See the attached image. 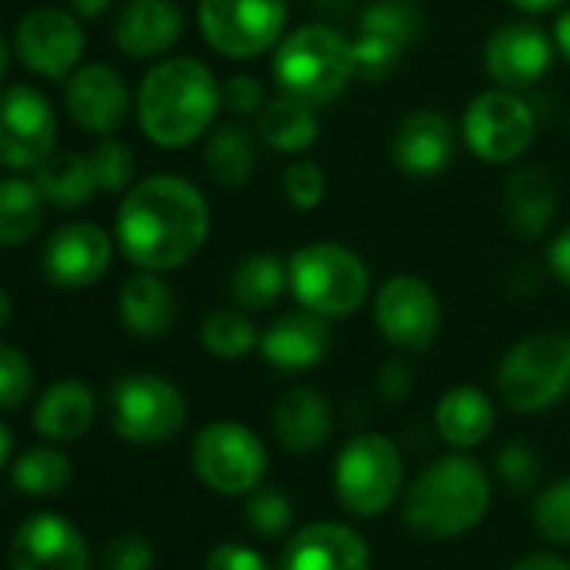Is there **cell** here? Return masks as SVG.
Instances as JSON below:
<instances>
[{
	"instance_id": "cell-1",
	"label": "cell",
	"mask_w": 570,
	"mask_h": 570,
	"mask_svg": "<svg viewBox=\"0 0 570 570\" xmlns=\"http://www.w3.org/2000/svg\"><path fill=\"white\" fill-rule=\"evenodd\" d=\"M210 230V210L204 194L177 177L157 174L134 184L120 207L114 237L124 257L140 271H177L197 257Z\"/></svg>"
},
{
	"instance_id": "cell-2",
	"label": "cell",
	"mask_w": 570,
	"mask_h": 570,
	"mask_svg": "<svg viewBox=\"0 0 570 570\" xmlns=\"http://www.w3.org/2000/svg\"><path fill=\"white\" fill-rule=\"evenodd\" d=\"M220 104V83L204 60L167 57L154 63L140 80L137 124L150 144L180 150L210 130Z\"/></svg>"
},
{
	"instance_id": "cell-3",
	"label": "cell",
	"mask_w": 570,
	"mask_h": 570,
	"mask_svg": "<svg viewBox=\"0 0 570 570\" xmlns=\"http://www.w3.org/2000/svg\"><path fill=\"white\" fill-rule=\"evenodd\" d=\"M491 508V481L478 461L451 454L428 464L404 494V521L421 538H461Z\"/></svg>"
},
{
	"instance_id": "cell-4",
	"label": "cell",
	"mask_w": 570,
	"mask_h": 570,
	"mask_svg": "<svg viewBox=\"0 0 570 570\" xmlns=\"http://www.w3.org/2000/svg\"><path fill=\"white\" fill-rule=\"evenodd\" d=\"M271 73L287 97L311 107L334 104L354 77L351 43L334 27L304 23L277 43Z\"/></svg>"
},
{
	"instance_id": "cell-5",
	"label": "cell",
	"mask_w": 570,
	"mask_h": 570,
	"mask_svg": "<svg viewBox=\"0 0 570 570\" xmlns=\"http://www.w3.org/2000/svg\"><path fill=\"white\" fill-rule=\"evenodd\" d=\"M287 267L294 297L304 311H314L321 317H347L361 311L371 294L367 264L354 250L331 240L297 247Z\"/></svg>"
},
{
	"instance_id": "cell-6",
	"label": "cell",
	"mask_w": 570,
	"mask_h": 570,
	"mask_svg": "<svg viewBox=\"0 0 570 570\" xmlns=\"http://www.w3.org/2000/svg\"><path fill=\"white\" fill-rule=\"evenodd\" d=\"M498 391L518 414L558 404L570 391V337L534 334L518 341L498 367Z\"/></svg>"
},
{
	"instance_id": "cell-7",
	"label": "cell",
	"mask_w": 570,
	"mask_h": 570,
	"mask_svg": "<svg viewBox=\"0 0 570 570\" xmlns=\"http://www.w3.org/2000/svg\"><path fill=\"white\" fill-rule=\"evenodd\" d=\"M110 428L130 444H167L187 424V397L160 374H127L107 397Z\"/></svg>"
},
{
	"instance_id": "cell-8",
	"label": "cell",
	"mask_w": 570,
	"mask_h": 570,
	"mask_svg": "<svg viewBox=\"0 0 570 570\" xmlns=\"http://www.w3.org/2000/svg\"><path fill=\"white\" fill-rule=\"evenodd\" d=\"M401 481H404L401 451L384 434H357L337 454V468H334L337 501L354 518L384 514L397 501Z\"/></svg>"
},
{
	"instance_id": "cell-9",
	"label": "cell",
	"mask_w": 570,
	"mask_h": 570,
	"mask_svg": "<svg viewBox=\"0 0 570 570\" xmlns=\"http://www.w3.org/2000/svg\"><path fill=\"white\" fill-rule=\"evenodd\" d=\"M197 27L217 53L254 60L284 40L287 0H200Z\"/></svg>"
},
{
	"instance_id": "cell-10",
	"label": "cell",
	"mask_w": 570,
	"mask_h": 570,
	"mask_svg": "<svg viewBox=\"0 0 570 570\" xmlns=\"http://www.w3.org/2000/svg\"><path fill=\"white\" fill-rule=\"evenodd\" d=\"M190 461L197 478L217 494H254L267 474V448L264 441L234 421L207 424L190 448Z\"/></svg>"
},
{
	"instance_id": "cell-11",
	"label": "cell",
	"mask_w": 570,
	"mask_h": 570,
	"mask_svg": "<svg viewBox=\"0 0 570 570\" xmlns=\"http://www.w3.org/2000/svg\"><path fill=\"white\" fill-rule=\"evenodd\" d=\"M461 134L471 154L481 157L484 164H511L531 150L538 137V124H534L531 107L514 90L498 87V90L478 94L468 104Z\"/></svg>"
},
{
	"instance_id": "cell-12",
	"label": "cell",
	"mask_w": 570,
	"mask_h": 570,
	"mask_svg": "<svg viewBox=\"0 0 570 570\" xmlns=\"http://www.w3.org/2000/svg\"><path fill=\"white\" fill-rule=\"evenodd\" d=\"M87 37L73 10L37 7L27 10L13 27V53L17 60L47 80H67L83 57Z\"/></svg>"
},
{
	"instance_id": "cell-13",
	"label": "cell",
	"mask_w": 570,
	"mask_h": 570,
	"mask_svg": "<svg viewBox=\"0 0 570 570\" xmlns=\"http://www.w3.org/2000/svg\"><path fill=\"white\" fill-rule=\"evenodd\" d=\"M57 144V114L30 83H10L0 100V160L7 170H37Z\"/></svg>"
},
{
	"instance_id": "cell-14",
	"label": "cell",
	"mask_w": 570,
	"mask_h": 570,
	"mask_svg": "<svg viewBox=\"0 0 570 570\" xmlns=\"http://www.w3.org/2000/svg\"><path fill=\"white\" fill-rule=\"evenodd\" d=\"M374 321L394 347L428 351L441 334V301L428 281L397 274L377 291Z\"/></svg>"
},
{
	"instance_id": "cell-15",
	"label": "cell",
	"mask_w": 570,
	"mask_h": 570,
	"mask_svg": "<svg viewBox=\"0 0 570 570\" xmlns=\"http://www.w3.org/2000/svg\"><path fill=\"white\" fill-rule=\"evenodd\" d=\"M110 237L97 224L73 220L57 227L40 250V274L60 291L94 287L110 267Z\"/></svg>"
},
{
	"instance_id": "cell-16",
	"label": "cell",
	"mask_w": 570,
	"mask_h": 570,
	"mask_svg": "<svg viewBox=\"0 0 570 570\" xmlns=\"http://www.w3.org/2000/svg\"><path fill=\"white\" fill-rule=\"evenodd\" d=\"M554 60V40L528 20L501 23L484 43V70L504 90L534 87Z\"/></svg>"
},
{
	"instance_id": "cell-17",
	"label": "cell",
	"mask_w": 570,
	"mask_h": 570,
	"mask_svg": "<svg viewBox=\"0 0 570 570\" xmlns=\"http://www.w3.org/2000/svg\"><path fill=\"white\" fill-rule=\"evenodd\" d=\"M67 114L77 127L97 137L117 134L130 117V90L127 80L107 63H83L67 77L63 87Z\"/></svg>"
},
{
	"instance_id": "cell-18",
	"label": "cell",
	"mask_w": 570,
	"mask_h": 570,
	"mask_svg": "<svg viewBox=\"0 0 570 570\" xmlns=\"http://www.w3.org/2000/svg\"><path fill=\"white\" fill-rule=\"evenodd\" d=\"M10 570H90V551L67 518L33 514L10 538Z\"/></svg>"
},
{
	"instance_id": "cell-19",
	"label": "cell",
	"mask_w": 570,
	"mask_h": 570,
	"mask_svg": "<svg viewBox=\"0 0 570 570\" xmlns=\"http://www.w3.org/2000/svg\"><path fill=\"white\" fill-rule=\"evenodd\" d=\"M454 150H458L454 124L434 107L411 110L391 137V160L397 170L411 177L444 174L454 160Z\"/></svg>"
},
{
	"instance_id": "cell-20",
	"label": "cell",
	"mask_w": 570,
	"mask_h": 570,
	"mask_svg": "<svg viewBox=\"0 0 570 570\" xmlns=\"http://www.w3.org/2000/svg\"><path fill=\"white\" fill-rule=\"evenodd\" d=\"M281 570H371V548L354 528L321 521L294 534Z\"/></svg>"
},
{
	"instance_id": "cell-21",
	"label": "cell",
	"mask_w": 570,
	"mask_h": 570,
	"mask_svg": "<svg viewBox=\"0 0 570 570\" xmlns=\"http://www.w3.org/2000/svg\"><path fill=\"white\" fill-rule=\"evenodd\" d=\"M261 357L284 371V374H297V371H311L317 367L327 351H331V327L327 317L314 314V311H294L277 317L264 334H261Z\"/></svg>"
},
{
	"instance_id": "cell-22",
	"label": "cell",
	"mask_w": 570,
	"mask_h": 570,
	"mask_svg": "<svg viewBox=\"0 0 570 570\" xmlns=\"http://www.w3.org/2000/svg\"><path fill=\"white\" fill-rule=\"evenodd\" d=\"M184 33V13L174 0H130L114 27V40L130 60L167 53Z\"/></svg>"
},
{
	"instance_id": "cell-23",
	"label": "cell",
	"mask_w": 570,
	"mask_h": 570,
	"mask_svg": "<svg viewBox=\"0 0 570 570\" xmlns=\"http://www.w3.org/2000/svg\"><path fill=\"white\" fill-rule=\"evenodd\" d=\"M117 311H120L127 334L154 341V337L170 334V327L177 321V297H174L170 284L160 281V274L140 271L124 281Z\"/></svg>"
},
{
	"instance_id": "cell-24",
	"label": "cell",
	"mask_w": 570,
	"mask_h": 570,
	"mask_svg": "<svg viewBox=\"0 0 570 570\" xmlns=\"http://www.w3.org/2000/svg\"><path fill=\"white\" fill-rule=\"evenodd\" d=\"M331 431H334L331 404L311 387L287 391L274 407V434L294 454H311L324 448Z\"/></svg>"
},
{
	"instance_id": "cell-25",
	"label": "cell",
	"mask_w": 570,
	"mask_h": 570,
	"mask_svg": "<svg viewBox=\"0 0 570 570\" xmlns=\"http://www.w3.org/2000/svg\"><path fill=\"white\" fill-rule=\"evenodd\" d=\"M97 414V397L83 381H57L33 407V428L47 441H77Z\"/></svg>"
},
{
	"instance_id": "cell-26",
	"label": "cell",
	"mask_w": 570,
	"mask_h": 570,
	"mask_svg": "<svg viewBox=\"0 0 570 570\" xmlns=\"http://www.w3.org/2000/svg\"><path fill=\"white\" fill-rule=\"evenodd\" d=\"M558 210V187L544 167H521L504 184V214L521 237H541Z\"/></svg>"
},
{
	"instance_id": "cell-27",
	"label": "cell",
	"mask_w": 570,
	"mask_h": 570,
	"mask_svg": "<svg viewBox=\"0 0 570 570\" xmlns=\"http://www.w3.org/2000/svg\"><path fill=\"white\" fill-rule=\"evenodd\" d=\"M434 424L444 444L451 448H478L494 431V404L484 391L461 384L451 387L434 411Z\"/></svg>"
},
{
	"instance_id": "cell-28",
	"label": "cell",
	"mask_w": 570,
	"mask_h": 570,
	"mask_svg": "<svg viewBox=\"0 0 570 570\" xmlns=\"http://www.w3.org/2000/svg\"><path fill=\"white\" fill-rule=\"evenodd\" d=\"M257 134L267 147H274L281 154H301L317 140L321 127H317V114L311 104L277 94L257 114Z\"/></svg>"
},
{
	"instance_id": "cell-29",
	"label": "cell",
	"mask_w": 570,
	"mask_h": 570,
	"mask_svg": "<svg viewBox=\"0 0 570 570\" xmlns=\"http://www.w3.org/2000/svg\"><path fill=\"white\" fill-rule=\"evenodd\" d=\"M204 167L207 177L227 190L244 187L257 170V144L254 134L240 124H224L207 137L204 147Z\"/></svg>"
},
{
	"instance_id": "cell-30",
	"label": "cell",
	"mask_w": 570,
	"mask_h": 570,
	"mask_svg": "<svg viewBox=\"0 0 570 570\" xmlns=\"http://www.w3.org/2000/svg\"><path fill=\"white\" fill-rule=\"evenodd\" d=\"M33 180H37V187L43 190L47 204H57V207H80V204H90L94 194L100 190V187H97V174H94L90 157L73 154V150L50 154V157L33 170Z\"/></svg>"
},
{
	"instance_id": "cell-31",
	"label": "cell",
	"mask_w": 570,
	"mask_h": 570,
	"mask_svg": "<svg viewBox=\"0 0 570 570\" xmlns=\"http://www.w3.org/2000/svg\"><path fill=\"white\" fill-rule=\"evenodd\" d=\"M291 287V267L277 254H250L230 274V301L244 311H267Z\"/></svg>"
},
{
	"instance_id": "cell-32",
	"label": "cell",
	"mask_w": 570,
	"mask_h": 570,
	"mask_svg": "<svg viewBox=\"0 0 570 570\" xmlns=\"http://www.w3.org/2000/svg\"><path fill=\"white\" fill-rule=\"evenodd\" d=\"M43 204L47 197L37 187V180L7 177L0 184V244L3 247L27 244L43 224Z\"/></svg>"
},
{
	"instance_id": "cell-33",
	"label": "cell",
	"mask_w": 570,
	"mask_h": 570,
	"mask_svg": "<svg viewBox=\"0 0 570 570\" xmlns=\"http://www.w3.org/2000/svg\"><path fill=\"white\" fill-rule=\"evenodd\" d=\"M73 478V464L67 454H60L57 448H33L23 451L13 464H10V481L17 491L30 494V498H50L60 494Z\"/></svg>"
},
{
	"instance_id": "cell-34",
	"label": "cell",
	"mask_w": 570,
	"mask_h": 570,
	"mask_svg": "<svg viewBox=\"0 0 570 570\" xmlns=\"http://www.w3.org/2000/svg\"><path fill=\"white\" fill-rule=\"evenodd\" d=\"M200 344L220 361H237L261 347V334L240 311H214L200 324Z\"/></svg>"
},
{
	"instance_id": "cell-35",
	"label": "cell",
	"mask_w": 570,
	"mask_h": 570,
	"mask_svg": "<svg viewBox=\"0 0 570 570\" xmlns=\"http://www.w3.org/2000/svg\"><path fill=\"white\" fill-rule=\"evenodd\" d=\"M361 33L387 37L401 47H411L421 33V13L407 0H374L361 13Z\"/></svg>"
},
{
	"instance_id": "cell-36",
	"label": "cell",
	"mask_w": 570,
	"mask_h": 570,
	"mask_svg": "<svg viewBox=\"0 0 570 570\" xmlns=\"http://www.w3.org/2000/svg\"><path fill=\"white\" fill-rule=\"evenodd\" d=\"M87 157H90V164H94L97 187H100L104 194H127V190H130L134 174H137V157H134V150H130L124 140L104 137Z\"/></svg>"
},
{
	"instance_id": "cell-37",
	"label": "cell",
	"mask_w": 570,
	"mask_h": 570,
	"mask_svg": "<svg viewBox=\"0 0 570 570\" xmlns=\"http://www.w3.org/2000/svg\"><path fill=\"white\" fill-rule=\"evenodd\" d=\"M404 50H407V47H401V43H394V40H387V37H374V33H361V30H357V37L351 40L354 77L371 80V83L387 80V77L397 70Z\"/></svg>"
},
{
	"instance_id": "cell-38",
	"label": "cell",
	"mask_w": 570,
	"mask_h": 570,
	"mask_svg": "<svg viewBox=\"0 0 570 570\" xmlns=\"http://www.w3.org/2000/svg\"><path fill=\"white\" fill-rule=\"evenodd\" d=\"M291 518H294V508H291V501L284 498V491L257 488V491L247 498V524H250V531L261 534V538H281V534L291 528Z\"/></svg>"
},
{
	"instance_id": "cell-39",
	"label": "cell",
	"mask_w": 570,
	"mask_h": 570,
	"mask_svg": "<svg viewBox=\"0 0 570 570\" xmlns=\"http://www.w3.org/2000/svg\"><path fill=\"white\" fill-rule=\"evenodd\" d=\"M534 524H538V531L548 541L570 544V478L551 484L548 491L538 494V501H534Z\"/></svg>"
},
{
	"instance_id": "cell-40",
	"label": "cell",
	"mask_w": 570,
	"mask_h": 570,
	"mask_svg": "<svg viewBox=\"0 0 570 570\" xmlns=\"http://www.w3.org/2000/svg\"><path fill=\"white\" fill-rule=\"evenodd\" d=\"M284 197L297 210H314L327 197V174L321 164L301 157L284 170Z\"/></svg>"
},
{
	"instance_id": "cell-41",
	"label": "cell",
	"mask_w": 570,
	"mask_h": 570,
	"mask_svg": "<svg viewBox=\"0 0 570 570\" xmlns=\"http://www.w3.org/2000/svg\"><path fill=\"white\" fill-rule=\"evenodd\" d=\"M498 478L518 491V494H528L538 481H541V458L521 444V441H511L498 451Z\"/></svg>"
},
{
	"instance_id": "cell-42",
	"label": "cell",
	"mask_w": 570,
	"mask_h": 570,
	"mask_svg": "<svg viewBox=\"0 0 570 570\" xmlns=\"http://www.w3.org/2000/svg\"><path fill=\"white\" fill-rule=\"evenodd\" d=\"M30 387H33L30 361L13 344H0V404L7 411L20 407L27 401Z\"/></svg>"
},
{
	"instance_id": "cell-43",
	"label": "cell",
	"mask_w": 570,
	"mask_h": 570,
	"mask_svg": "<svg viewBox=\"0 0 570 570\" xmlns=\"http://www.w3.org/2000/svg\"><path fill=\"white\" fill-rule=\"evenodd\" d=\"M100 570H154V548L140 534H120L104 548Z\"/></svg>"
},
{
	"instance_id": "cell-44",
	"label": "cell",
	"mask_w": 570,
	"mask_h": 570,
	"mask_svg": "<svg viewBox=\"0 0 570 570\" xmlns=\"http://www.w3.org/2000/svg\"><path fill=\"white\" fill-rule=\"evenodd\" d=\"M224 107L237 117H250L264 110V87L254 73H234L224 87H220Z\"/></svg>"
},
{
	"instance_id": "cell-45",
	"label": "cell",
	"mask_w": 570,
	"mask_h": 570,
	"mask_svg": "<svg viewBox=\"0 0 570 570\" xmlns=\"http://www.w3.org/2000/svg\"><path fill=\"white\" fill-rule=\"evenodd\" d=\"M204 570H271V568H267V561H264L257 551H250V548H240V544L227 541V544L210 548V554L204 558Z\"/></svg>"
},
{
	"instance_id": "cell-46",
	"label": "cell",
	"mask_w": 570,
	"mask_h": 570,
	"mask_svg": "<svg viewBox=\"0 0 570 570\" xmlns=\"http://www.w3.org/2000/svg\"><path fill=\"white\" fill-rule=\"evenodd\" d=\"M377 384H381V394H384L387 401H401V397H407V394H411V387H414V374H411V367H407L404 361H391V364H384V371H381Z\"/></svg>"
},
{
	"instance_id": "cell-47",
	"label": "cell",
	"mask_w": 570,
	"mask_h": 570,
	"mask_svg": "<svg viewBox=\"0 0 570 570\" xmlns=\"http://www.w3.org/2000/svg\"><path fill=\"white\" fill-rule=\"evenodd\" d=\"M548 267H551V274L570 287V227L568 230H561L558 237H554V244L548 247Z\"/></svg>"
},
{
	"instance_id": "cell-48",
	"label": "cell",
	"mask_w": 570,
	"mask_h": 570,
	"mask_svg": "<svg viewBox=\"0 0 570 570\" xmlns=\"http://www.w3.org/2000/svg\"><path fill=\"white\" fill-rule=\"evenodd\" d=\"M511 570H570V564L561 561L558 554H528V558H521Z\"/></svg>"
},
{
	"instance_id": "cell-49",
	"label": "cell",
	"mask_w": 570,
	"mask_h": 570,
	"mask_svg": "<svg viewBox=\"0 0 570 570\" xmlns=\"http://www.w3.org/2000/svg\"><path fill=\"white\" fill-rule=\"evenodd\" d=\"M110 3L114 0H70V10L77 17H83V20H97V17H104L110 10Z\"/></svg>"
},
{
	"instance_id": "cell-50",
	"label": "cell",
	"mask_w": 570,
	"mask_h": 570,
	"mask_svg": "<svg viewBox=\"0 0 570 570\" xmlns=\"http://www.w3.org/2000/svg\"><path fill=\"white\" fill-rule=\"evenodd\" d=\"M554 47L561 50V57L570 63V7L561 10V17L554 23Z\"/></svg>"
},
{
	"instance_id": "cell-51",
	"label": "cell",
	"mask_w": 570,
	"mask_h": 570,
	"mask_svg": "<svg viewBox=\"0 0 570 570\" xmlns=\"http://www.w3.org/2000/svg\"><path fill=\"white\" fill-rule=\"evenodd\" d=\"M518 10H528V13H548V10H558L564 0H511Z\"/></svg>"
},
{
	"instance_id": "cell-52",
	"label": "cell",
	"mask_w": 570,
	"mask_h": 570,
	"mask_svg": "<svg viewBox=\"0 0 570 570\" xmlns=\"http://www.w3.org/2000/svg\"><path fill=\"white\" fill-rule=\"evenodd\" d=\"M10 444H13V441H10V428L3 424V428H0V461H3V464H13V461H10Z\"/></svg>"
}]
</instances>
